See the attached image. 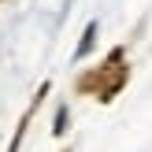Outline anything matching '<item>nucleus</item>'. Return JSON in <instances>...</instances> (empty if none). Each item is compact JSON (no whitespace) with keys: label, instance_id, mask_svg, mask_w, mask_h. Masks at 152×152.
Here are the masks:
<instances>
[{"label":"nucleus","instance_id":"obj_1","mask_svg":"<svg viewBox=\"0 0 152 152\" xmlns=\"http://www.w3.org/2000/svg\"><path fill=\"white\" fill-rule=\"evenodd\" d=\"M130 82V67H126V48H111L108 59L96 67V100L111 104Z\"/></svg>","mask_w":152,"mask_h":152},{"label":"nucleus","instance_id":"obj_2","mask_svg":"<svg viewBox=\"0 0 152 152\" xmlns=\"http://www.w3.org/2000/svg\"><path fill=\"white\" fill-rule=\"evenodd\" d=\"M93 45H96V22H89L86 34H82V45L74 48V59H86L89 52H93Z\"/></svg>","mask_w":152,"mask_h":152},{"label":"nucleus","instance_id":"obj_3","mask_svg":"<svg viewBox=\"0 0 152 152\" xmlns=\"http://www.w3.org/2000/svg\"><path fill=\"white\" fill-rule=\"evenodd\" d=\"M67 130V108H59L56 111V126H52V134H63Z\"/></svg>","mask_w":152,"mask_h":152}]
</instances>
